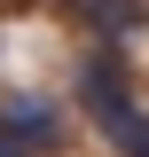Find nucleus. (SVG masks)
<instances>
[{
	"mask_svg": "<svg viewBox=\"0 0 149 157\" xmlns=\"http://www.w3.org/2000/svg\"><path fill=\"white\" fill-rule=\"evenodd\" d=\"M0 134H16L24 149H55L63 118H55V102H39V94H8L0 102Z\"/></svg>",
	"mask_w": 149,
	"mask_h": 157,
	"instance_id": "f257e3e1",
	"label": "nucleus"
},
{
	"mask_svg": "<svg viewBox=\"0 0 149 157\" xmlns=\"http://www.w3.org/2000/svg\"><path fill=\"white\" fill-rule=\"evenodd\" d=\"M78 16L102 24V32H133V24H141V8H133V0H78Z\"/></svg>",
	"mask_w": 149,
	"mask_h": 157,
	"instance_id": "f03ea898",
	"label": "nucleus"
},
{
	"mask_svg": "<svg viewBox=\"0 0 149 157\" xmlns=\"http://www.w3.org/2000/svg\"><path fill=\"white\" fill-rule=\"evenodd\" d=\"M0 157H32V149H24V141H16V134H0Z\"/></svg>",
	"mask_w": 149,
	"mask_h": 157,
	"instance_id": "7ed1b4c3",
	"label": "nucleus"
},
{
	"mask_svg": "<svg viewBox=\"0 0 149 157\" xmlns=\"http://www.w3.org/2000/svg\"><path fill=\"white\" fill-rule=\"evenodd\" d=\"M133 157H149V141H141V149H133Z\"/></svg>",
	"mask_w": 149,
	"mask_h": 157,
	"instance_id": "20e7f679",
	"label": "nucleus"
}]
</instances>
